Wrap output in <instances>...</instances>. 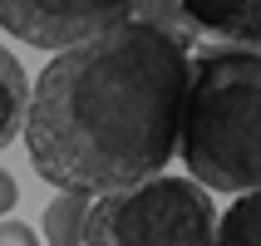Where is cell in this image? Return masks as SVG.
Masks as SVG:
<instances>
[{
    "label": "cell",
    "mask_w": 261,
    "mask_h": 246,
    "mask_svg": "<svg viewBox=\"0 0 261 246\" xmlns=\"http://www.w3.org/2000/svg\"><path fill=\"white\" fill-rule=\"evenodd\" d=\"M84 217H89V197L59 192L44 207V246H79L84 241Z\"/></svg>",
    "instance_id": "52a82bcc"
},
{
    "label": "cell",
    "mask_w": 261,
    "mask_h": 246,
    "mask_svg": "<svg viewBox=\"0 0 261 246\" xmlns=\"http://www.w3.org/2000/svg\"><path fill=\"white\" fill-rule=\"evenodd\" d=\"M188 44L148 20H123L59 49L30 89L25 153L59 192L109 197L158 177L177 153Z\"/></svg>",
    "instance_id": "6da1fadb"
},
{
    "label": "cell",
    "mask_w": 261,
    "mask_h": 246,
    "mask_svg": "<svg viewBox=\"0 0 261 246\" xmlns=\"http://www.w3.org/2000/svg\"><path fill=\"white\" fill-rule=\"evenodd\" d=\"M0 246H40V236H35V227L5 217V222H0Z\"/></svg>",
    "instance_id": "9c48e42d"
},
{
    "label": "cell",
    "mask_w": 261,
    "mask_h": 246,
    "mask_svg": "<svg viewBox=\"0 0 261 246\" xmlns=\"http://www.w3.org/2000/svg\"><path fill=\"white\" fill-rule=\"evenodd\" d=\"M177 153L202 192H256L261 182V59L256 49L202 44L188 54Z\"/></svg>",
    "instance_id": "7a4b0ae2"
},
{
    "label": "cell",
    "mask_w": 261,
    "mask_h": 246,
    "mask_svg": "<svg viewBox=\"0 0 261 246\" xmlns=\"http://www.w3.org/2000/svg\"><path fill=\"white\" fill-rule=\"evenodd\" d=\"M217 246H261V202H256V192H242L217 217Z\"/></svg>",
    "instance_id": "ba28073f"
},
{
    "label": "cell",
    "mask_w": 261,
    "mask_h": 246,
    "mask_svg": "<svg viewBox=\"0 0 261 246\" xmlns=\"http://www.w3.org/2000/svg\"><path fill=\"white\" fill-rule=\"evenodd\" d=\"M79 246H217V207L188 177H143L94 197Z\"/></svg>",
    "instance_id": "3957f363"
},
{
    "label": "cell",
    "mask_w": 261,
    "mask_h": 246,
    "mask_svg": "<svg viewBox=\"0 0 261 246\" xmlns=\"http://www.w3.org/2000/svg\"><path fill=\"white\" fill-rule=\"evenodd\" d=\"M123 20H148V25L168 30L177 44H192L182 20H177V0H0V25L20 44L35 49H74L89 35H99Z\"/></svg>",
    "instance_id": "277c9868"
},
{
    "label": "cell",
    "mask_w": 261,
    "mask_h": 246,
    "mask_svg": "<svg viewBox=\"0 0 261 246\" xmlns=\"http://www.w3.org/2000/svg\"><path fill=\"white\" fill-rule=\"evenodd\" d=\"M25 108H30V79L20 69V59L0 44V148H10L20 138Z\"/></svg>",
    "instance_id": "8992f818"
},
{
    "label": "cell",
    "mask_w": 261,
    "mask_h": 246,
    "mask_svg": "<svg viewBox=\"0 0 261 246\" xmlns=\"http://www.w3.org/2000/svg\"><path fill=\"white\" fill-rule=\"evenodd\" d=\"M15 202H20V182H15V177L5 173V168H0V222H5V217L15 212Z\"/></svg>",
    "instance_id": "30bf717a"
},
{
    "label": "cell",
    "mask_w": 261,
    "mask_h": 246,
    "mask_svg": "<svg viewBox=\"0 0 261 246\" xmlns=\"http://www.w3.org/2000/svg\"><path fill=\"white\" fill-rule=\"evenodd\" d=\"M177 20L188 30V40L256 49L261 0H177Z\"/></svg>",
    "instance_id": "5b68a950"
}]
</instances>
